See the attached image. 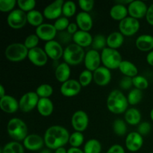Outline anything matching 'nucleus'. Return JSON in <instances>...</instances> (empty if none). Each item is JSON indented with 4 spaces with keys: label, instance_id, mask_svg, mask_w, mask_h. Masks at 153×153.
<instances>
[{
    "label": "nucleus",
    "instance_id": "f257e3e1",
    "mask_svg": "<svg viewBox=\"0 0 153 153\" xmlns=\"http://www.w3.org/2000/svg\"><path fill=\"white\" fill-rule=\"evenodd\" d=\"M70 133L68 130L61 126H52L46 130L43 136L45 145L49 149H57L64 147L69 143Z\"/></svg>",
    "mask_w": 153,
    "mask_h": 153
},
{
    "label": "nucleus",
    "instance_id": "f03ea898",
    "mask_svg": "<svg viewBox=\"0 0 153 153\" xmlns=\"http://www.w3.org/2000/svg\"><path fill=\"white\" fill-rule=\"evenodd\" d=\"M108 111L115 114H123L128 110L127 97L120 90H114L109 94L106 102Z\"/></svg>",
    "mask_w": 153,
    "mask_h": 153
},
{
    "label": "nucleus",
    "instance_id": "7ed1b4c3",
    "mask_svg": "<svg viewBox=\"0 0 153 153\" xmlns=\"http://www.w3.org/2000/svg\"><path fill=\"white\" fill-rule=\"evenodd\" d=\"M8 135L14 141H23L28 136V127L22 120L18 117L11 118L7 123Z\"/></svg>",
    "mask_w": 153,
    "mask_h": 153
},
{
    "label": "nucleus",
    "instance_id": "20e7f679",
    "mask_svg": "<svg viewBox=\"0 0 153 153\" xmlns=\"http://www.w3.org/2000/svg\"><path fill=\"white\" fill-rule=\"evenodd\" d=\"M85 54L84 48L73 43L64 49L63 59L70 66H76L84 61Z\"/></svg>",
    "mask_w": 153,
    "mask_h": 153
},
{
    "label": "nucleus",
    "instance_id": "39448f33",
    "mask_svg": "<svg viewBox=\"0 0 153 153\" xmlns=\"http://www.w3.org/2000/svg\"><path fill=\"white\" fill-rule=\"evenodd\" d=\"M28 49L24 43H13L8 45L4 51V55L11 62H20L28 58Z\"/></svg>",
    "mask_w": 153,
    "mask_h": 153
},
{
    "label": "nucleus",
    "instance_id": "423d86ee",
    "mask_svg": "<svg viewBox=\"0 0 153 153\" xmlns=\"http://www.w3.org/2000/svg\"><path fill=\"white\" fill-rule=\"evenodd\" d=\"M102 64L109 70L119 69L120 65L123 61L122 56L117 49L106 47L102 51Z\"/></svg>",
    "mask_w": 153,
    "mask_h": 153
},
{
    "label": "nucleus",
    "instance_id": "0eeeda50",
    "mask_svg": "<svg viewBox=\"0 0 153 153\" xmlns=\"http://www.w3.org/2000/svg\"><path fill=\"white\" fill-rule=\"evenodd\" d=\"M39 100H40V97L36 94V92L30 91V92L26 93L23 94L19 99V109L25 113L31 111L35 108H37Z\"/></svg>",
    "mask_w": 153,
    "mask_h": 153
},
{
    "label": "nucleus",
    "instance_id": "6e6552de",
    "mask_svg": "<svg viewBox=\"0 0 153 153\" xmlns=\"http://www.w3.org/2000/svg\"><path fill=\"white\" fill-rule=\"evenodd\" d=\"M140 22L138 19L131 16H127L120 22V32L123 36L130 37L135 34L140 29Z\"/></svg>",
    "mask_w": 153,
    "mask_h": 153
},
{
    "label": "nucleus",
    "instance_id": "1a4fd4ad",
    "mask_svg": "<svg viewBox=\"0 0 153 153\" xmlns=\"http://www.w3.org/2000/svg\"><path fill=\"white\" fill-rule=\"evenodd\" d=\"M7 22L9 26L13 29L22 28L28 22L27 13L20 9H15L9 13L7 17Z\"/></svg>",
    "mask_w": 153,
    "mask_h": 153
},
{
    "label": "nucleus",
    "instance_id": "9d476101",
    "mask_svg": "<svg viewBox=\"0 0 153 153\" xmlns=\"http://www.w3.org/2000/svg\"><path fill=\"white\" fill-rule=\"evenodd\" d=\"M71 124L76 131L82 132L85 131L89 124L88 114L82 110L76 111L72 116Z\"/></svg>",
    "mask_w": 153,
    "mask_h": 153
},
{
    "label": "nucleus",
    "instance_id": "9b49d317",
    "mask_svg": "<svg viewBox=\"0 0 153 153\" xmlns=\"http://www.w3.org/2000/svg\"><path fill=\"white\" fill-rule=\"evenodd\" d=\"M128 11L129 16L134 19H142L146 17L148 7L146 3L140 0H132L129 4H128Z\"/></svg>",
    "mask_w": 153,
    "mask_h": 153
},
{
    "label": "nucleus",
    "instance_id": "f8f14e48",
    "mask_svg": "<svg viewBox=\"0 0 153 153\" xmlns=\"http://www.w3.org/2000/svg\"><path fill=\"white\" fill-rule=\"evenodd\" d=\"M84 63H85L86 70L94 72L99 67H101V54L99 52V51L95 50V49H90L85 54Z\"/></svg>",
    "mask_w": 153,
    "mask_h": 153
},
{
    "label": "nucleus",
    "instance_id": "ddd939ff",
    "mask_svg": "<svg viewBox=\"0 0 153 153\" xmlns=\"http://www.w3.org/2000/svg\"><path fill=\"white\" fill-rule=\"evenodd\" d=\"M64 0H56L51 4H48L43 9V14L45 18L47 19H55L60 18V16L63 14V5H64Z\"/></svg>",
    "mask_w": 153,
    "mask_h": 153
},
{
    "label": "nucleus",
    "instance_id": "4468645a",
    "mask_svg": "<svg viewBox=\"0 0 153 153\" xmlns=\"http://www.w3.org/2000/svg\"><path fill=\"white\" fill-rule=\"evenodd\" d=\"M143 137L137 131H132L127 134L126 137V147L131 152H137L143 145Z\"/></svg>",
    "mask_w": 153,
    "mask_h": 153
},
{
    "label": "nucleus",
    "instance_id": "2eb2a0df",
    "mask_svg": "<svg viewBox=\"0 0 153 153\" xmlns=\"http://www.w3.org/2000/svg\"><path fill=\"white\" fill-rule=\"evenodd\" d=\"M58 31L55 28L54 25L50 23H43L36 28L35 34L37 37L44 41H51L57 36Z\"/></svg>",
    "mask_w": 153,
    "mask_h": 153
},
{
    "label": "nucleus",
    "instance_id": "dca6fc26",
    "mask_svg": "<svg viewBox=\"0 0 153 153\" xmlns=\"http://www.w3.org/2000/svg\"><path fill=\"white\" fill-rule=\"evenodd\" d=\"M28 58L34 65L37 67H43L47 63L49 57L45 52L44 49L37 46L28 50Z\"/></svg>",
    "mask_w": 153,
    "mask_h": 153
},
{
    "label": "nucleus",
    "instance_id": "f3484780",
    "mask_svg": "<svg viewBox=\"0 0 153 153\" xmlns=\"http://www.w3.org/2000/svg\"><path fill=\"white\" fill-rule=\"evenodd\" d=\"M82 88L79 81L76 79H69L68 81L61 84L60 91L64 97H73L80 93Z\"/></svg>",
    "mask_w": 153,
    "mask_h": 153
},
{
    "label": "nucleus",
    "instance_id": "a211bd4d",
    "mask_svg": "<svg viewBox=\"0 0 153 153\" xmlns=\"http://www.w3.org/2000/svg\"><path fill=\"white\" fill-rule=\"evenodd\" d=\"M44 51L47 56L54 61L60 59L64 55V49L61 43L56 40L48 41L44 45Z\"/></svg>",
    "mask_w": 153,
    "mask_h": 153
},
{
    "label": "nucleus",
    "instance_id": "6ab92c4d",
    "mask_svg": "<svg viewBox=\"0 0 153 153\" xmlns=\"http://www.w3.org/2000/svg\"><path fill=\"white\" fill-rule=\"evenodd\" d=\"M94 81L97 85L101 87L106 86L111 80V73L110 70L104 66H101L97 70L93 72Z\"/></svg>",
    "mask_w": 153,
    "mask_h": 153
},
{
    "label": "nucleus",
    "instance_id": "aec40b11",
    "mask_svg": "<svg viewBox=\"0 0 153 153\" xmlns=\"http://www.w3.org/2000/svg\"><path fill=\"white\" fill-rule=\"evenodd\" d=\"M45 145L43 137L39 134H28L23 140V146L25 149L29 151H38Z\"/></svg>",
    "mask_w": 153,
    "mask_h": 153
},
{
    "label": "nucleus",
    "instance_id": "412c9836",
    "mask_svg": "<svg viewBox=\"0 0 153 153\" xmlns=\"http://www.w3.org/2000/svg\"><path fill=\"white\" fill-rule=\"evenodd\" d=\"M0 108L7 114H13L19 109V102L12 96L6 94L4 97L0 98Z\"/></svg>",
    "mask_w": 153,
    "mask_h": 153
},
{
    "label": "nucleus",
    "instance_id": "4be33fe9",
    "mask_svg": "<svg viewBox=\"0 0 153 153\" xmlns=\"http://www.w3.org/2000/svg\"><path fill=\"white\" fill-rule=\"evenodd\" d=\"M76 22L79 30L85 31H91L94 25V21L91 14L84 11L78 13L76 17Z\"/></svg>",
    "mask_w": 153,
    "mask_h": 153
},
{
    "label": "nucleus",
    "instance_id": "5701e85b",
    "mask_svg": "<svg viewBox=\"0 0 153 153\" xmlns=\"http://www.w3.org/2000/svg\"><path fill=\"white\" fill-rule=\"evenodd\" d=\"M93 39L94 37L90 34L89 31H85L82 30H79L76 34L73 35V43L82 48L88 47L92 45Z\"/></svg>",
    "mask_w": 153,
    "mask_h": 153
},
{
    "label": "nucleus",
    "instance_id": "b1692460",
    "mask_svg": "<svg viewBox=\"0 0 153 153\" xmlns=\"http://www.w3.org/2000/svg\"><path fill=\"white\" fill-rule=\"evenodd\" d=\"M135 46L142 52H151L153 50V36L142 34L135 40Z\"/></svg>",
    "mask_w": 153,
    "mask_h": 153
},
{
    "label": "nucleus",
    "instance_id": "393cba45",
    "mask_svg": "<svg viewBox=\"0 0 153 153\" xmlns=\"http://www.w3.org/2000/svg\"><path fill=\"white\" fill-rule=\"evenodd\" d=\"M70 75H71V69H70V66L67 63H61L55 68V78L61 83H64L70 79Z\"/></svg>",
    "mask_w": 153,
    "mask_h": 153
},
{
    "label": "nucleus",
    "instance_id": "a878e982",
    "mask_svg": "<svg viewBox=\"0 0 153 153\" xmlns=\"http://www.w3.org/2000/svg\"><path fill=\"white\" fill-rule=\"evenodd\" d=\"M37 109L41 116L49 117L53 113L54 104L49 98H40Z\"/></svg>",
    "mask_w": 153,
    "mask_h": 153
},
{
    "label": "nucleus",
    "instance_id": "bb28decb",
    "mask_svg": "<svg viewBox=\"0 0 153 153\" xmlns=\"http://www.w3.org/2000/svg\"><path fill=\"white\" fill-rule=\"evenodd\" d=\"M128 14V7L123 4L117 3L113 5L110 10V16L113 19L117 21H122L127 17Z\"/></svg>",
    "mask_w": 153,
    "mask_h": 153
},
{
    "label": "nucleus",
    "instance_id": "cd10ccee",
    "mask_svg": "<svg viewBox=\"0 0 153 153\" xmlns=\"http://www.w3.org/2000/svg\"><path fill=\"white\" fill-rule=\"evenodd\" d=\"M125 121L131 126H137L140 123L141 114L136 108H130L125 112Z\"/></svg>",
    "mask_w": 153,
    "mask_h": 153
},
{
    "label": "nucleus",
    "instance_id": "c85d7f7f",
    "mask_svg": "<svg viewBox=\"0 0 153 153\" xmlns=\"http://www.w3.org/2000/svg\"><path fill=\"white\" fill-rule=\"evenodd\" d=\"M119 70L124 75V76L130 78L135 77L138 73V69L136 67L135 64H134L131 61H126V60L125 61L123 60L119 67Z\"/></svg>",
    "mask_w": 153,
    "mask_h": 153
},
{
    "label": "nucleus",
    "instance_id": "c756f323",
    "mask_svg": "<svg viewBox=\"0 0 153 153\" xmlns=\"http://www.w3.org/2000/svg\"><path fill=\"white\" fill-rule=\"evenodd\" d=\"M123 43L124 36L120 31H114L107 37V46L111 49H119Z\"/></svg>",
    "mask_w": 153,
    "mask_h": 153
},
{
    "label": "nucleus",
    "instance_id": "7c9ffc66",
    "mask_svg": "<svg viewBox=\"0 0 153 153\" xmlns=\"http://www.w3.org/2000/svg\"><path fill=\"white\" fill-rule=\"evenodd\" d=\"M43 18H44V16L43 13L37 10H33L27 13L28 22L30 25L36 28L43 24Z\"/></svg>",
    "mask_w": 153,
    "mask_h": 153
},
{
    "label": "nucleus",
    "instance_id": "2f4dec72",
    "mask_svg": "<svg viewBox=\"0 0 153 153\" xmlns=\"http://www.w3.org/2000/svg\"><path fill=\"white\" fill-rule=\"evenodd\" d=\"M23 144L17 141H10L6 143L1 149V153H25Z\"/></svg>",
    "mask_w": 153,
    "mask_h": 153
},
{
    "label": "nucleus",
    "instance_id": "473e14b6",
    "mask_svg": "<svg viewBox=\"0 0 153 153\" xmlns=\"http://www.w3.org/2000/svg\"><path fill=\"white\" fill-rule=\"evenodd\" d=\"M102 144L97 139H91L85 143V153H101Z\"/></svg>",
    "mask_w": 153,
    "mask_h": 153
},
{
    "label": "nucleus",
    "instance_id": "72a5a7b5",
    "mask_svg": "<svg viewBox=\"0 0 153 153\" xmlns=\"http://www.w3.org/2000/svg\"><path fill=\"white\" fill-rule=\"evenodd\" d=\"M143 99V93L140 90L134 88L131 90L127 96V100H128V105H136L138 103L140 102V101Z\"/></svg>",
    "mask_w": 153,
    "mask_h": 153
},
{
    "label": "nucleus",
    "instance_id": "f704fd0d",
    "mask_svg": "<svg viewBox=\"0 0 153 153\" xmlns=\"http://www.w3.org/2000/svg\"><path fill=\"white\" fill-rule=\"evenodd\" d=\"M85 140V136L82 132L79 131H74L72 133L69 139V143L71 147L79 148L84 143Z\"/></svg>",
    "mask_w": 153,
    "mask_h": 153
},
{
    "label": "nucleus",
    "instance_id": "c9c22d12",
    "mask_svg": "<svg viewBox=\"0 0 153 153\" xmlns=\"http://www.w3.org/2000/svg\"><path fill=\"white\" fill-rule=\"evenodd\" d=\"M35 92L40 98H49L53 94V88L49 84H42L37 87Z\"/></svg>",
    "mask_w": 153,
    "mask_h": 153
},
{
    "label": "nucleus",
    "instance_id": "e433bc0d",
    "mask_svg": "<svg viewBox=\"0 0 153 153\" xmlns=\"http://www.w3.org/2000/svg\"><path fill=\"white\" fill-rule=\"evenodd\" d=\"M107 45V37H105L102 34H97L93 39L92 49L95 50L102 51L105 48H106Z\"/></svg>",
    "mask_w": 153,
    "mask_h": 153
},
{
    "label": "nucleus",
    "instance_id": "4c0bfd02",
    "mask_svg": "<svg viewBox=\"0 0 153 153\" xmlns=\"http://www.w3.org/2000/svg\"><path fill=\"white\" fill-rule=\"evenodd\" d=\"M114 132L118 136H123L126 134L127 126L126 121L120 119H117L113 123Z\"/></svg>",
    "mask_w": 153,
    "mask_h": 153
},
{
    "label": "nucleus",
    "instance_id": "58836bf2",
    "mask_svg": "<svg viewBox=\"0 0 153 153\" xmlns=\"http://www.w3.org/2000/svg\"><path fill=\"white\" fill-rule=\"evenodd\" d=\"M94 80V74L88 70H85L80 73L79 77V82L82 87H87L91 85Z\"/></svg>",
    "mask_w": 153,
    "mask_h": 153
},
{
    "label": "nucleus",
    "instance_id": "ea45409f",
    "mask_svg": "<svg viewBox=\"0 0 153 153\" xmlns=\"http://www.w3.org/2000/svg\"><path fill=\"white\" fill-rule=\"evenodd\" d=\"M76 12V4L73 1H64L63 5V14L65 17H71Z\"/></svg>",
    "mask_w": 153,
    "mask_h": 153
},
{
    "label": "nucleus",
    "instance_id": "a19ab883",
    "mask_svg": "<svg viewBox=\"0 0 153 153\" xmlns=\"http://www.w3.org/2000/svg\"><path fill=\"white\" fill-rule=\"evenodd\" d=\"M132 82L133 86L137 89L140 90H145L149 87V82L147 79L143 76H136L135 77L132 78Z\"/></svg>",
    "mask_w": 153,
    "mask_h": 153
},
{
    "label": "nucleus",
    "instance_id": "79ce46f5",
    "mask_svg": "<svg viewBox=\"0 0 153 153\" xmlns=\"http://www.w3.org/2000/svg\"><path fill=\"white\" fill-rule=\"evenodd\" d=\"M17 4L19 6V9L28 13L31 10H34L36 1L34 0H18Z\"/></svg>",
    "mask_w": 153,
    "mask_h": 153
},
{
    "label": "nucleus",
    "instance_id": "37998d69",
    "mask_svg": "<svg viewBox=\"0 0 153 153\" xmlns=\"http://www.w3.org/2000/svg\"><path fill=\"white\" fill-rule=\"evenodd\" d=\"M16 4V0H0V10L3 13H10Z\"/></svg>",
    "mask_w": 153,
    "mask_h": 153
},
{
    "label": "nucleus",
    "instance_id": "c03bdc74",
    "mask_svg": "<svg viewBox=\"0 0 153 153\" xmlns=\"http://www.w3.org/2000/svg\"><path fill=\"white\" fill-rule=\"evenodd\" d=\"M39 40L40 38L37 36L36 34H29L28 36H27V37L25 38V41H24V45L25 46V47L30 50V49H32L34 48L37 47V45L39 43Z\"/></svg>",
    "mask_w": 153,
    "mask_h": 153
},
{
    "label": "nucleus",
    "instance_id": "a18cd8bd",
    "mask_svg": "<svg viewBox=\"0 0 153 153\" xmlns=\"http://www.w3.org/2000/svg\"><path fill=\"white\" fill-rule=\"evenodd\" d=\"M70 21L67 17L64 16V17H60L57 19L55 21V23L53 24L55 28L58 31H64V30L67 29L69 25H70Z\"/></svg>",
    "mask_w": 153,
    "mask_h": 153
},
{
    "label": "nucleus",
    "instance_id": "49530a36",
    "mask_svg": "<svg viewBox=\"0 0 153 153\" xmlns=\"http://www.w3.org/2000/svg\"><path fill=\"white\" fill-rule=\"evenodd\" d=\"M94 0H79V5L80 8L83 10L84 12H88L91 11L94 7Z\"/></svg>",
    "mask_w": 153,
    "mask_h": 153
},
{
    "label": "nucleus",
    "instance_id": "de8ad7c7",
    "mask_svg": "<svg viewBox=\"0 0 153 153\" xmlns=\"http://www.w3.org/2000/svg\"><path fill=\"white\" fill-rule=\"evenodd\" d=\"M151 124L148 122L140 123L137 127V132L141 134L142 136L146 135L149 134L151 131Z\"/></svg>",
    "mask_w": 153,
    "mask_h": 153
},
{
    "label": "nucleus",
    "instance_id": "09e8293b",
    "mask_svg": "<svg viewBox=\"0 0 153 153\" xmlns=\"http://www.w3.org/2000/svg\"><path fill=\"white\" fill-rule=\"evenodd\" d=\"M133 86L132 78L124 76L120 82V87L123 90H129Z\"/></svg>",
    "mask_w": 153,
    "mask_h": 153
},
{
    "label": "nucleus",
    "instance_id": "8fccbe9b",
    "mask_svg": "<svg viewBox=\"0 0 153 153\" xmlns=\"http://www.w3.org/2000/svg\"><path fill=\"white\" fill-rule=\"evenodd\" d=\"M58 40H60V43H68L71 40H73V35L70 34L69 32H67V31H61L58 34Z\"/></svg>",
    "mask_w": 153,
    "mask_h": 153
},
{
    "label": "nucleus",
    "instance_id": "3c124183",
    "mask_svg": "<svg viewBox=\"0 0 153 153\" xmlns=\"http://www.w3.org/2000/svg\"><path fill=\"white\" fill-rule=\"evenodd\" d=\"M106 153H126L125 149L121 145L114 144L108 149Z\"/></svg>",
    "mask_w": 153,
    "mask_h": 153
},
{
    "label": "nucleus",
    "instance_id": "603ef678",
    "mask_svg": "<svg viewBox=\"0 0 153 153\" xmlns=\"http://www.w3.org/2000/svg\"><path fill=\"white\" fill-rule=\"evenodd\" d=\"M146 19L149 25H153V4L148 7L147 13L146 15Z\"/></svg>",
    "mask_w": 153,
    "mask_h": 153
},
{
    "label": "nucleus",
    "instance_id": "864d4df0",
    "mask_svg": "<svg viewBox=\"0 0 153 153\" xmlns=\"http://www.w3.org/2000/svg\"><path fill=\"white\" fill-rule=\"evenodd\" d=\"M78 28H79V27H78L76 22H70L68 28H67V31L70 33V34H72V35H73V34H75L78 31H79Z\"/></svg>",
    "mask_w": 153,
    "mask_h": 153
},
{
    "label": "nucleus",
    "instance_id": "5fc2aeb1",
    "mask_svg": "<svg viewBox=\"0 0 153 153\" xmlns=\"http://www.w3.org/2000/svg\"><path fill=\"white\" fill-rule=\"evenodd\" d=\"M146 62L149 64L150 66H152L153 67V50L149 52V53L146 55Z\"/></svg>",
    "mask_w": 153,
    "mask_h": 153
},
{
    "label": "nucleus",
    "instance_id": "6e6d98bb",
    "mask_svg": "<svg viewBox=\"0 0 153 153\" xmlns=\"http://www.w3.org/2000/svg\"><path fill=\"white\" fill-rule=\"evenodd\" d=\"M67 153H85L84 150L81 149L80 148L76 147H70L67 149Z\"/></svg>",
    "mask_w": 153,
    "mask_h": 153
},
{
    "label": "nucleus",
    "instance_id": "4d7b16f0",
    "mask_svg": "<svg viewBox=\"0 0 153 153\" xmlns=\"http://www.w3.org/2000/svg\"><path fill=\"white\" fill-rule=\"evenodd\" d=\"M5 90L2 85H0V98H2L5 96Z\"/></svg>",
    "mask_w": 153,
    "mask_h": 153
},
{
    "label": "nucleus",
    "instance_id": "13d9d810",
    "mask_svg": "<svg viewBox=\"0 0 153 153\" xmlns=\"http://www.w3.org/2000/svg\"><path fill=\"white\" fill-rule=\"evenodd\" d=\"M55 153H67V150L64 147H60L55 149Z\"/></svg>",
    "mask_w": 153,
    "mask_h": 153
},
{
    "label": "nucleus",
    "instance_id": "bf43d9fd",
    "mask_svg": "<svg viewBox=\"0 0 153 153\" xmlns=\"http://www.w3.org/2000/svg\"><path fill=\"white\" fill-rule=\"evenodd\" d=\"M40 153H52L51 152V150L49 149H43Z\"/></svg>",
    "mask_w": 153,
    "mask_h": 153
},
{
    "label": "nucleus",
    "instance_id": "052dcab7",
    "mask_svg": "<svg viewBox=\"0 0 153 153\" xmlns=\"http://www.w3.org/2000/svg\"><path fill=\"white\" fill-rule=\"evenodd\" d=\"M150 118H151V120L153 121V108L151 110V111H150Z\"/></svg>",
    "mask_w": 153,
    "mask_h": 153
},
{
    "label": "nucleus",
    "instance_id": "680f3d73",
    "mask_svg": "<svg viewBox=\"0 0 153 153\" xmlns=\"http://www.w3.org/2000/svg\"><path fill=\"white\" fill-rule=\"evenodd\" d=\"M149 153H153V152H149Z\"/></svg>",
    "mask_w": 153,
    "mask_h": 153
}]
</instances>
